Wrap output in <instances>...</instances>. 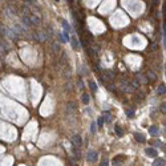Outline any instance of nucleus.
<instances>
[{
    "instance_id": "27",
    "label": "nucleus",
    "mask_w": 166,
    "mask_h": 166,
    "mask_svg": "<svg viewBox=\"0 0 166 166\" xmlns=\"http://www.w3.org/2000/svg\"><path fill=\"white\" fill-rule=\"evenodd\" d=\"M96 124L94 122H92V125H91V133H92V134H94V133H96Z\"/></svg>"
},
{
    "instance_id": "9",
    "label": "nucleus",
    "mask_w": 166,
    "mask_h": 166,
    "mask_svg": "<svg viewBox=\"0 0 166 166\" xmlns=\"http://www.w3.org/2000/svg\"><path fill=\"white\" fill-rule=\"evenodd\" d=\"M153 165H154V166H163V165H166V161H165L163 158H158V157H156V158H154Z\"/></svg>"
},
{
    "instance_id": "18",
    "label": "nucleus",
    "mask_w": 166,
    "mask_h": 166,
    "mask_svg": "<svg viewBox=\"0 0 166 166\" xmlns=\"http://www.w3.org/2000/svg\"><path fill=\"white\" fill-rule=\"evenodd\" d=\"M104 124H105L104 117H102V116H101V117H98V120H97V126H98V128H102V126H104Z\"/></svg>"
},
{
    "instance_id": "17",
    "label": "nucleus",
    "mask_w": 166,
    "mask_h": 166,
    "mask_svg": "<svg viewBox=\"0 0 166 166\" xmlns=\"http://www.w3.org/2000/svg\"><path fill=\"white\" fill-rule=\"evenodd\" d=\"M102 117H104V120H105V122H110V121H112V116H110L109 112L102 113Z\"/></svg>"
},
{
    "instance_id": "32",
    "label": "nucleus",
    "mask_w": 166,
    "mask_h": 166,
    "mask_svg": "<svg viewBox=\"0 0 166 166\" xmlns=\"http://www.w3.org/2000/svg\"><path fill=\"white\" fill-rule=\"evenodd\" d=\"M154 146H157V148H161V146H162L161 141H156V142H154Z\"/></svg>"
},
{
    "instance_id": "26",
    "label": "nucleus",
    "mask_w": 166,
    "mask_h": 166,
    "mask_svg": "<svg viewBox=\"0 0 166 166\" xmlns=\"http://www.w3.org/2000/svg\"><path fill=\"white\" fill-rule=\"evenodd\" d=\"M126 114H128V117H129V118H133V117H134V110L129 109L128 112H126Z\"/></svg>"
},
{
    "instance_id": "1",
    "label": "nucleus",
    "mask_w": 166,
    "mask_h": 166,
    "mask_svg": "<svg viewBox=\"0 0 166 166\" xmlns=\"http://www.w3.org/2000/svg\"><path fill=\"white\" fill-rule=\"evenodd\" d=\"M120 86H121V89H122L124 92H128V93H130V92H133V91L136 89V88H134V85H133L132 82H128V81H125V80H122V81H121Z\"/></svg>"
},
{
    "instance_id": "2",
    "label": "nucleus",
    "mask_w": 166,
    "mask_h": 166,
    "mask_svg": "<svg viewBox=\"0 0 166 166\" xmlns=\"http://www.w3.org/2000/svg\"><path fill=\"white\" fill-rule=\"evenodd\" d=\"M97 158H98V154L96 150H89L86 153V161L88 162H96Z\"/></svg>"
},
{
    "instance_id": "5",
    "label": "nucleus",
    "mask_w": 166,
    "mask_h": 166,
    "mask_svg": "<svg viewBox=\"0 0 166 166\" xmlns=\"http://www.w3.org/2000/svg\"><path fill=\"white\" fill-rule=\"evenodd\" d=\"M5 37H9V39H12V40H17L19 35H17V33L15 32V29L12 31V29L7 28V32H5Z\"/></svg>"
},
{
    "instance_id": "16",
    "label": "nucleus",
    "mask_w": 166,
    "mask_h": 166,
    "mask_svg": "<svg viewBox=\"0 0 166 166\" xmlns=\"http://www.w3.org/2000/svg\"><path fill=\"white\" fill-rule=\"evenodd\" d=\"M134 138H136L138 142H145V137H143L141 133H134Z\"/></svg>"
},
{
    "instance_id": "13",
    "label": "nucleus",
    "mask_w": 166,
    "mask_h": 166,
    "mask_svg": "<svg viewBox=\"0 0 166 166\" xmlns=\"http://www.w3.org/2000/svg\"><path fill=\"white\" fill-rule=\"evenodd\" d=\"M74 109H76V104L73 102V101H71V102H68V105H66V110L68 112H74Z\"/></svg>"
},
{
    "instance_id": "22",
    "label": "nucleus",
    "mask_w": 166,
    "mask_h": 166,
    "mask_svg": "<svg viewBox=\"0 0 166 166\" xmlns=\"http://www.w3.org/2000/svg\"><path fill=\"white\" fill-rule=\"evenodd\" d=\"M120 160H125V157H124V156H118L116 160H113V165H121Z\"/></svg>"
},
{
    "instance_id": "14",
    "label": "nucleus",
    "mask_w": 166,
    "mask_h": 166,
    "mask_svg": "<svg viewBox=\"0 0 166 166\" xmlns=\"http://www.w3.org/2000/svg\"><path fill=\"white\" fill-rule=\"evenodd\" d=\"M114 130H116L117 137H122V136H124V132H122V129H121L120 125H116V126H114Z\"/></svg>"
},
{
    "instance_id": "25",
    "label": "nucleus",
    "mask_w": 166,
    "mask_h": 166,
    "mask_svg": "<svg viewBox=\"0 0 166 166\" xmlns=\"http://www.w3.org/2000/svg\"><path fill=\"white\" fill-rule=\"evenodd\" d=\"M160 110H161L162 113H166V101L161 104V106H160Z\"/></svg>"
},
{
    "instance_id": "11",
    "label": "nucleus",
    "mask_w": 166,
    "mask_h": 166,
    "mask_svg": "<svg viewBox=\"0 0 166 166\" xmlns=\"http://www.w3.org/2000/svg\"><path fill=\"white\" fill-rule=\"evenodd\" d=\"M61 24H63V27H64V29L66 31V32H71L72 31V28H71V25H69V23H68V21H66V20H61Z\"/></svg>"
},
{
    "instance_id": "31",
    "label": "nucleus",
    "mask_w": 166,
    "mask_h": 166,
    "mask_svg": "<svg viewBox=\"0 0 166 166\" xmlns=\"http://www.w3.org/2000/svg\"><path fill=\"white\" fill-rule=\"evenodd\" d=\"M59 40H60V43H65V41H66L63 33H59Z\"/></svg>"
},
{
    "instance_id": "28",
    "label": "nucleus",
    "mask_w": 166,
    "mask_h": 166,
    "mask_svg": "<svg viewBox=\"0 0 166 166\" xmlns=\"http://www.w3.org/2000/svg\"><path fill=\"white\" fill-rule=\"evenodd\" d=\"M7 52H5V49L3 48V45H2V43H0V56H4Z\"/></svg>"
},
{
    "instance_id": "15",
    "label": "nucleus",
    "mask_w": 166,
    "mask_h": 166,
    "mask_svg": "<svg viewBox=\"0 0 166 166\" xmlns=\"http://www.w3.org/2000/svg\"><path fill=\"white\" fill-rule=\"evenodd\" d=\"M149 132H150V134H151V136H158V128H157V126H154V125L149 128Z\"/></svg>"
},
{
    "instance_id": "4",
    "label": "nucleus",
    "mask_w": 166,
    "mask_h": 166,
    "mask_svg": "<svg viewBox=\"0 0 166 166\" xmlns=\"http://www.w3.org/2000/svg\"><path fill=\"white\" fill-rule=\"evenodd\" d=\"M71 45H72V48L74 51H79L80 49V43H79V40H77L76 35H72L71 36Z\"/></svg>"
},
{
    "instance_id": "29",
    "label": "nucleus",
    "mask_w": 166,
    "mask_h": 166,
    "mask_svg": "<svg viewBox=\"0 0 166 166\" xmlns=\"http://www.w3.org/2000/svg\"><path fill=\"white\" fill-rule=\"evenodd\" d=\"M106 86H108V91H110V92H114V89H116V86L112 85V84H108Z\"/></svg>"
},
{
    "instance_id": "24",
    "label": "nucleus",
    "mask_w": 166,
    "mask_h": 166,
    "mask_svg": "<svg viewBox=\"0 0 166 166\" xmlns=\"http://www.w3.org/2000/svg\"><path fill=\"white\" fill-rule=\"evenodd\" d=\"M52 47H53V51L56 52V53H60V45H59L57 43H54V44H53Z\"/></svg>"
},
{
    "instance_id": "7",
    "label": "nucleus",
    "mask_w": 166,
    "mask_h": 166,
    "mask_svg": "<svg viewBox=\"0 0 166 166\" xmlns=\"http://www.w3.org/2000/svg\"><path fill=\"white\" fill-rule=\"evenodd\" d=\"M102 76L106 80H113L114 79V73L112 71H108V69H102Z\"/></svg>"
},
{
    "instance_id": "20",
    "label": "nucleus",
    "mask_w": 166,
    "mask_h": 166,
    "mask_svg": "<svg viewBox=\"0 0 166 166\" xmlns=\"http://www.w3.org/2000/svg\"><path fill=\"white\" fill-rule=\"evenodd\" d=\"M89 88L93 91V93H96V92H97V85H96V82H94V81H92V80L89 81Z\"/></svg>"
},
{
    "instance_id": "19",
    "label": "nucleus",
    "mask_w": 166,
    "mask_h": 166,
    "mask_svg": "<svg viewBox=\"0 0 166 166\" xmlns=\"http://www.w3.org/2000/svg\"><path fill=\"white\" fill-rule=\"evenodd\" d=\"M5 32H7V27L0 23V36H5Z\"/></svg>"
},
{
    "instance_id": "6",
    "label": "nucleus",
    "mask_w": 166,
    "mask_h": 166,
    "mask_svg": "<svg viewBox=\"0 0 166 166\" xmlns=\"http://www.w3.org/2000/svg\"><path fill=\"white\" fill-rule=\"evenodd\" d=\"M145 153H146L148 157H151V158H156L157 154H158L156 148H148V149H145Z\"/></svg>"
},
{
    "instance_id": "10",
    "label": "nucleus",
    "mask_w": 166,
    "mask_h": 166,
    "mask_svg": "<svg viewBox=\"0 0 166 166\" xmlns=\"http://www.w3.org/2000/svg\"><path fill=\"white\" fill-rule=\"evenodd\" d=\"M165 93H166V85L165 84H161L158 86V89H157V94L158 96H163Z\"/></svg>"
},
{
    "instance_id": "3",
    "label": "nucleus",
    "mask_w": 166,
    "mask_h": 166,
    "mask_svg": "<svg viewBox=\"0 0 166 166\" xmlns=\"http://www.w3.org/2000/svg\"><path fill=\"white\" fill-rule=\"evenodd\" d=\"M72 143H73V146H76V148H81V145H82V138H81V136L73 134V136H72Z\"/></svg>"
},
{
    "instance_id": "8",
    "label": "nucleus",
    "mask_w": 166,
    "mask_h": 166,
    "mask_svg": "<svg viewBox=\"0 0 166 166\" xmlns=\"http://www.w3.org/2000/svg\"><path fill=\"white\" fill-rule=\"evenodd\" d=\"M33 36H35V40H37V41H44L47 39V35L44 32H35Z\"/></svg>"
},
{
    "instance_id": "33",
    "label": "nucleus",
    "mask_w": 166,
    "mask_h": 166,
    "mask_svg": "<svg viewBox=\"0 0 166 166\" xmlns=\"http://www.w3.org/2000/svg\"><path fill=\"white\" fill-rule=\"evenodd\" d=\"M0 68H2V60H0Z\"/></svg>"
},
{
    "instance_id": "23",
    "label": "nucleus",
    "mask_w": 166,
    "mask_h": 166,
    "mask_svg": "<svg viewBox=\"0 0 166 166\" xmlns=\"http://www.w3.org/2000/svg\"><path fill=\"white\" fill-rule=\"evenodd\" d=\"M82 102L84 104H89V94H88V93L82 94Z\"/></svg>"
},
{
    "instance_id": "12",
    "label": "nucleus",
    "mask_w": 166,
    "mask_h": 166,
    "mask_svg": "<svg viewBox=\"0 0 166 166\" xmlns=\"http://www.w3.org/2000/svg\"><path fill=\"white\" fill-rule=\"evenodd\" d=\"M137 80L141 82V84H146L148 82V76H143V74H138L137 76Z\"/></svg>"
},
{
    "instance_id": "30",
    "label": "nucleus",
    "mask_w": 166,
    "mask_h": 166,
    "mask_svg": "<svg viewBox=\"0 0 166 166\" xmlns=\"http://www.w3.org/2000/svg\"><path fill=\"white\" fill-rule=\"evenodd\" d=\"M101 165H102V166H106V165H109V161H108V158H106V157H104V158H102V161H101Z\"/></svg>"
},
{
    "instance_id": "21",
    "label": "nucleus",
    "mask_w": 166,
    "mask_h": 166,
    "mask_svg": "<svg viewBox=\"0 0 166 166\" xmlns=\"http://www.w3.org/2000/svg\"><path fill=\"white\" fill-rule=\"evenodd\" d=\"M148 79H149V80H156V79H157V74L154 73V72H151V71H149V72H148Z\"/></svg>"
}]
</instances>
